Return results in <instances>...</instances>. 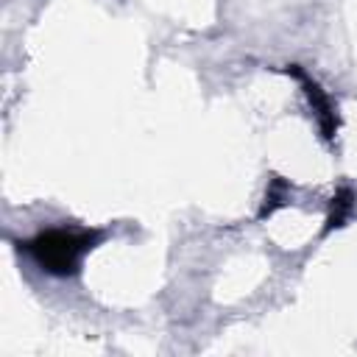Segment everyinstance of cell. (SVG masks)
Wrapping results in <instances>:
<instances>
[{
	"label": "cell",
	"mask_w": 357,
	"mask_h": 357,
	"mask_svg": "<svg viewBox=\"0 0 357 357\" xmlns=\"http://www.w3.org/2000/svg\"><path fill=\"white\" fill-rule=\"evenodd\" d=\"M103 240L100 229H73V226H50L36 231L33 237L20 243V251H25L45 273L56 279H73L81 273L84 257L98 248Z\"/></svg>",
	"instance_id": "6da1fadb"
},
{
	"label": "cell",
	"mask_w": 357,
	"mask_h": 357,
	"mask_svg": "<svg viewBox=\"0 0 357 357\" xmlns=\"http://www.w3.org/2000/svg\"><path fill=\"white\" fill-rule=\"evenodd\" d=\"M284 73L301 84L304 98H307V103H310V109H312V114H315V123H318L321 137H324L326 142H332V139L337 137L340 117H337V106L332 103L329 92H326V89H324V86H321V84H318L301 64H284Z\"/></svg>",
	"instance_id": "7a4b0ae2"
},
{
	"label": "cell",
	"mask_w": 357,
	"mask_h": 357,
	"mask_svg": "<svg viewBox=\"0 0 357 357\" xmlns=\"http://www.w3.org/2000/svg\"><path fill=\"white\" fill-rule=\"evenodd\" d=\"M351 212H354V192H351V187H340V190L332 195V201H329L324 234H329V231L346 226V220L351 218Z\"/></svg>",
	"instance_id": "3957f363"
},
{
	"label": "cell",
	"mask_w": 357,
	"mask_h": 357,
	"mask_svg": "<svg viewBox=\"0 0 357 357\" xmlns=\"http://www.w3.org/2000/svg\"><path fill=\"white\" fill-rule=\"evenodd\" d=\"M287 192H290L287 181H284L282 176H273V178L268 181V190H265V201H262V209H259V220H265V218L273 215L279 206H284V204H287Z\"/></svg>",
	"instance_id": "277c9868"
}]
</instances>
